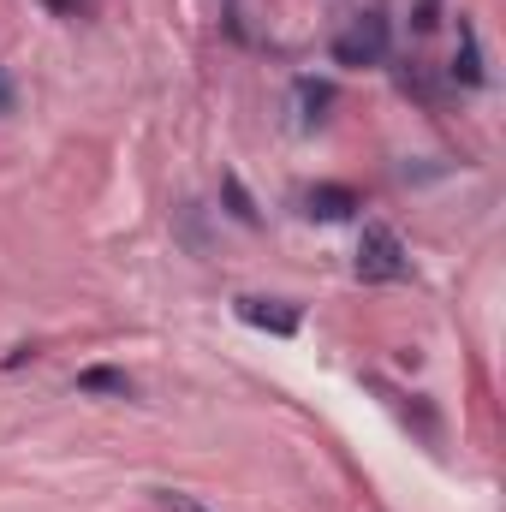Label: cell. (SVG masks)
Wrapping results in <instances>:
<instances>
[{
	"instance_id": "1",
	"label": "cell",
	"mask_w": 506,
	"mask_h": 512,
	"mask_svg": "<svg viewBox=\"0 0 506 512\" xmlns=\"http://www.w3.org/2000/svg\"><path fill=\"white\" fill-rule=\"evenodd\" d=\"M411 274V251L393 227L370 221L364 239H358V280H405Z\"/></svg>"
},
{
	"instance_id": "2",
	"label": "cell",
	"mask_w": 506,
	"mask_h": 512,
	"mask_svg": "<svg viewBox=\"0 0 506 512\" xmlns=\"http://www.w3.org/2000/svg\"><path fill=\"white\" fill-rule=\"evenodd\" d=\"M334 60H340V66H381V60H387V18H381V12L352 18V30L334 42Z\"/></svg>"
},
{
	"instance_id": "3",
	"label": "cell",
	"mask_w": 506,
	"mask_h": 512,
	"mask_svg": "<svg viewBox=\"0 0 506 512\" xmlns=\"http://www.w3.org/2000/svg\"><path fill=\"white\" fill-rule=\"evenodd\" d=\"M233 310H239V322H245V328L280 334V340H292V334H298V304H280V298H239Z\"/></svg>"
},
{
	"instance_id": "4",
	"label": "cell",
	"mask_w": 506,
	"mask_h": 512,
	"mask_svg": "<svg viewBox=\"0 0 506 512\" xmlns=\"http://www.w3.org/2000/svg\"><path fill=\"white\" fill-rule=\"evenodd\" d=\"M364 209V197L352 191V185H316L310 197H304V215L310 221H352Z\"/></svg>"
},
{
	"instance_id": "5",
	"label": "cell",
	"mask_w": 506,
	"mask_h": 512,
	"mask_svg": "<svg viewBox=\"0 0 506 512\" xmlns=\"http://www.w3.org/2000/svg\"><path fill=\"white\" fill-rule=\"evenodd\" d=\"M453 78H459L465 90L483 84V48H477V24H471V18H459V60H453Z\"/></svg>"
},
{
	"instance_id": "6",
	"label": "cell",
	"mask_w": 506,
	"mask_h": 512,
	"mask_svg": "<svg viewBox=\"0 0 506 512\" xmlns=\"http://www.w3.org/2000/svg\"><path fill=\"white\" fill-rule=\"evenodd\" d=\"M78 387H84V393H114V399H131V376H126V370H102V364H96V370H84Z\"/></svg>"
},
{
	"instance_id": "7",
	"label": "cell",
	"mask_w": 506,
	"mask_h": 512,
	"mask_svg": "<svg viewBox=\"0 0 506 512\" xmlns=\"http://www.w3.org/2000/svg\"><path fill=\"white\" fill-rule=\"evenodd\" d=\"M298 102H304V126H322V120H328L322 108L334 102V84H316V78H304V84H298Z\"/></svg>"
},
{
	"instance_id": "8",
	"label": "cell",
	"mask_w": 506,
	"mask_h": 512,
	"mask_svg": "<svg viewBox=\"0 0 506 512\" xmlns=\"http://www.w3.org/2000/svg\"><path fill=\"white\" fill-rule=\"evenodd\" d=\"M221 191H227V203H233V215H239V221H245V227H256V203H251V197H245V185H239V179H233V173H227V179H221Z\"/></svg>"
},
{
	"instance_id": "9",
	"label": "cell",
	"mask_w": 506,
	"mask_h": 512,
	"mask_svg": "<svg viewBox=\"0 0 506 512\" xmlns=\"http://www.w3.org/2000/svg\"><path fill=\"white\" fill-rule=\"evenodd\" d=\"M155 507L161 512H209L197 495H185V489H155Z\"/></svg>"
},
{
	"instance_id": "10",
	"label": "cell",
	"mask_w": 506,
	"mask_h": 512,
	"mask_svg": "<svg viewBox=\"0 0 506 512\" xmlns=\"http://www.w3.org/2000/svg\"><path fill=\"white\" fill-rule=\"evenodd\" d=\"M12 102H18V96H12V78H6V66H0V114H12Z\"/></svg>"
},
{
	"instance_id": "11",
	"label": "cell",
	"mask_w": 506,
	"mask_h": 512,
	"mask_svg": "<svg viewBox=\"0 0 506 512\" xmlns=\"http://www.w3.org/2000/svg\"><path fill=\"white\" fill-rule=\"evenodd\" d=\"M429 24H435V0H423V6H417V30H429Z\"/></svg>"
}]
</instances>
